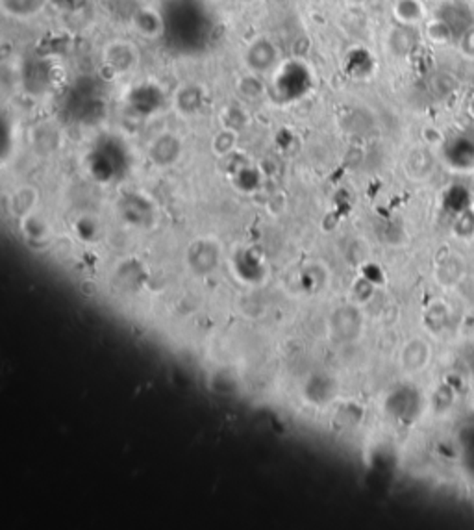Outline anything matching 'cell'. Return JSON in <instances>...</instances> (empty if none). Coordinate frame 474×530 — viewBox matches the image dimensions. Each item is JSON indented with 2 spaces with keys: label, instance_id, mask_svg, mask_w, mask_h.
Returning a JSON list of instances; mask_svg holds the SVG:
<instances>
[{
  "label": "cell",
  "instance_id": "10",
  "mask_svg": "<svg viewBox=\"0 0 474 530\" xmlns=\"http://www.w3.org/2000/svg\"><path fill=\"white\" fill-rule=\"evenodd\" d=\"M235 138H237L235 130L225 128L221 134L217 136L215 141H213V151H215L219 156H226V154H230L232 151H234Z\"/></svg>",
  "mask_w": 474,
  "mask_h": 530
},
{
  "label": "cell",
  "instance_id": "12",
  "mask_svg": "<svg viewBox=\"0 0 474 530\" xmlns=\"http://www.w3.org/2000/svg\"><path fill=\"white\" fill-rule=\"evenodd\" d=\"M454 402V392L448 386H441L433 393V410L445 412L448 410Z\"/></svg>",
  "mask_w": 474,
  "mask_h": 530
},
{
  "label": "cell",
  "instance_id": "3",
  "mask_svg": "<svg viewBox=\"0 0 474 530\" xmlns=\"http://www.w3.org/2000/svg\"><path fill=\"white\" fill-rule=\"evenodd\" d=\"M361 321H359V312L356 308H339L331 317V332L336 334L339 340H354L358 336Z\"/></svg>",
  "mask_w": 474,
  "mask_h": 530
},
{
  "label": "cell",
  "instance_id": "5",
  "mask_svg": "<svg viewBox=\"0 0 474 530\" xmlns=\"http://www.w3.org/2000/svg\"><path fill=\"white\" fill-rule=\"evenodd\" d=\"M463 277H465V267H463V262L458 258L456 254H450L447 260H443V262L439 263L438 272H436V278H438L445 287L456 286V284H460Z\"/></svg>",
  "mask_w": 474,
  "mask_h": 530
},
{
  "label": "cell",
  "instance_id": "11",
  "mask_svg": "<svg viewBox=\"0 0 474 530\" xmlns=\"http://www.w3.org/2000/svg\"><path fill=\"white\" fill-rule=\"evenodd\" d=\"M43 0H17L14 6H9L8 14H14L15 17H28L39 11Z\"/></svg>",
  "mask_w": 474,
  "mask_h": 530
},
{
  "label": "cell",
  "instance_id": "6",
  "mask_svg": "<svg viewBox=\"0 0 474 530\" xmlns=\"http://www.w3.org/2000/svg\"><path fill=\"white\" fill-rule=\"evenodd\" d=\"M134 24L139 34H143L145 37H158L163 30V21H161L160 14L153 8L139 9L134 17Z\"/></svg>",
  "mask_w": 474,
  "mask_h": 530
},
{
  "label": "cell",
  "instance_id": "4",
  "mask_svg": "<svg viewBox=\"0 0 474 530\" xmlns=\"http://www.w3.org/2000/svg\"><path fill=\"white\" fill-rule=\"evenodd\" d=\"M180 139L172 134H163L160 138H156L150 143V148H148V153H150V158H153V162L156 165H170V163H175L180 156Z\"/></svg>",
  "mask_w": 474,
  "mask_h": 530
},
{
  "label": "cell",
  "instance_id": "2",
  "mask_svg": "<svg viewBox=\"0 0 474 530\" xmlns=\"http://www.w3.org/2000/svg\"><path fill=\"white\" fill-rule=\"evenodd\" d=\"M277 46L269 39H258L249 46L247 51V65L250 73H265L271 69V65L277 60Z\"/></svg>",
  "mask_w": 474,
  "mask_h": 530
},
{
  "label": "cell",
  "instance_id": "1",
  "mask_svg": "<svg viewBox=\"0 0 474 530\" xmlns=\"http://www.w3.org/2000/svg\"><path fill=\"white\" fill-rule=\"evenodd\" d=\"M430 356H432V351H430L428 343L421 337H413L402 349L401 364L408 373H419L421 369L428 365Z\"/></svg>",
  "mask_w": 474,
  "mask_h": 530
},
{
  "label": "cell",
  "instance_id": "8",
  "mask_svg": "<svg viewBox=\"0 0 474 530\" xmlns=\"http://www.w3.org/2000/svg\"><path fill=\"white\" fill-rule=\"evenodd\" d=\"M37 195L32 188H21L17 189L11 197V210L17 213L19 217H26L32 213L34 206H36Z\"/></svg>",
  "mask_w": 474,
  "mask_h": 530
},
{
  "label": "cell",
  "instance_id": "7",
  "mask_svg": "<svg viewBox=\"0 0 474 530\" xmlns=\"http://www.w3.org/2000/svg\"><path fill=\"white\" fill-rule=\"evenodd\" d=\"M448 317H450V310L448 306L443 302V300H438V302H432L426 310V314H424V325L428 328L430 332L438 334L441 332L443 328L447 327Z\"/></svg>",
  "mask_w": 474,
  "mask_h": 530
},
{
  "label": "cell",
  "instance_id": "9",
  "mask_svg": "<svg viewBox=\"0 0 474 530\" xmlns=\"http://www.w3.org/2000/svg\"><path fill=\"white\" fill-rule=\"evenodd\" d=\"M395 15L404 24H411L423 15V8L417 0H398L395 6Z\"/></svg>",
  "mask_w": 474,
  "mask_h": 530
}]
</instances>
